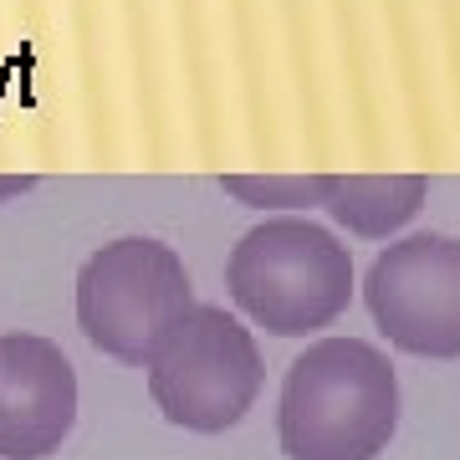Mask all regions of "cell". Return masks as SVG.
I'll list each match as a JSON object with an SVG mask.
<instances>
[{
    "label": "cell",
    "instance_id": "6da1fadb",
    "mask_svg": "<svg viewBox=\"0 0 460 460\" xmlns=\"http://www.w3.org/2000/svg\"><path fill=\"white\" fill-rule=\"evenodd\" d=\"M281 450L292 460H378L399 429L394 363L363 338H323L281 384Z\"/></svg>",
    "mask_w": 460,
    "mask_h": 460
},
{
    "label": "cell",
    "instance_id": "7a4b0ae2",
    "mask_svg": "<svg viewBox=\"0 0 460 460\" xmlns=\"http://www.w3.org/2000/svg\"><path fill=\"white\" fill-rule=\"evenodd\" d=\"M226 287L235 307L277 338H307L348 313L353 256L338 235L313 220H266L246 230L226 261Z\"/></svg>",
    "mask_w": 460,
    "mask_h": 460
},
{
    "label": "cell",
    "instance_id": "3957f363",
    "mask_svg": "<svg viewBox=\"0 0 460 460\" xmlns=\"http://www.w3.org/2000/svg\"><path fill=\"white\" fill-rule=\"evenodd\" d=\"M195 307L190 271L174 246L123 235L113 246L93 251L77 271V328L87 343L118 363L148 368L169 332Z\"/></svg>",
    "mask_w": 460,
    "mask_h": 460
},
{
    "label": "cell",
    "instance_id": "277c9868",
    "mask_svg": "<svg viewBox=\"0 0 460 460\" xmlns=\"http://www.w3.org/2000/svg\"><path fill=\"white\" fill-rule=\"evenodd\" d=\"M148 394L169 425L220 435L261 394V348L235 317L195 302L148 363Z\"/></svg>",
    "mask_w": 460,
    "mask_h": 460
},
{
    "label": "cell",
    "instance_id": "5b68a950",
    "mask_svg": "<svg viewBox=\"0 0 460 460\" xmlns=\"http://www.w3.org/2000/svg\"><path fill=\"white\" fill-rule=\"evenodd\" d=\"M363 302L378 332L414 358H460V241L410 235L368 266Z\"/></svg>",
    "mask_w": 460,
    "mask_h": 460
},
{
    "label": "cell",
    "instance_id": "8992f818",
    "mask_svg": "<svg viewBox=\"0 0 460 460\" xmlns=\"http://www.w3.org/2000/svg\"><path fill=\"white\" fill-rule=\"evenodd\" d=\"M77 425V374L41 332H0V460H47Z\"/></svg>",
    "mask_w": 460,
    "mask_h": 460
},
{
    "label": "cell",
    "instance_id": "52a82bcc",
    "mask_svg": "<svg viewBox=\"0 0 460 460\" xmlns=\"http://www.w3.org/2000/svg\"><path fill=\"white\" fill-rule=\"evenodd\" d=\"M420 205H425L420 174H332V190L323 199V210L363 241L394 235L420 215Z\"/></svg>",
    "mask_w": 460,
    "mask_h": 460
},
{
    "label": "cell",
    "instance_id": "ba28073f",
    "mask_svg": "<svg viewBox=\"0 0 460 460\" xmlns=\"http://www.w3.org/2000/svg\"><path fill=\"white\" fill-rule=\"evenodd\" d=\"M226 195L251 210H313L332 190V174H226Z\"/></svg>",
    "mask_w": 460,
    "mask_h": 460
},
{
    "label": "cell",
    "instance_id": "9c48e42d",
    "mask_svg": "<svg viewBox=\"0 0 460 460\" xmlns=\"http://www.w3.org/2000/svg\"><path fill=\"white\" fill-rule=\"evenodd\" d=\"M26 190H36V180H21V174H0V199H16V195H26Z\"/></svg>",
    "mask_w": 460,
    "mask_h": 460
}]
</instances>
